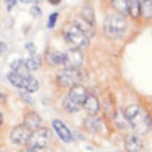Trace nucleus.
I'll return each instance as SVG.
<instances>
[{"label":"nucleus","mask_w":152,"mask_h":152,"mask_svg":"<svg viewBox=\"0 0 152 152\" xmlns=\"http://www.w3.org/2000/svg\"><path fill=\"white\" fill-rule=\"evenodd\" d=\"M124 118L130 122L132 127L136 130L137 133H147L151 126V120L147 112H144L138 105H130L126 112H124Z\"/></svg>","instance_id":"1"},{"label":"nucleus","mask_w":152,"mask_h":152,"mask_svg":"<svg viewBox=\"0 0 152 152\" xmlns=\"http://www.w3.org/2000/svg\"><path fill=\"white\" fill-rule=\"evenodd\" d=\"M104 29L109 37H122L127 31V22L123 15L109 12L105 18Z\"/></svg>","instance_id":"2"},{"label":"nucleus","mask_w":152,"mask_h":152,"mask_svg":"<svg viewBox=\"0 0 152 152\" xmlns=\"http://www.w3.org/2000/svg\"><path fill=\"white\" fill-rule=\"evenodd\" d=\"M87 98V90L82 84H77L69 90V93L64 98V108L69 112H76L83 105L84 100Z\"/></svg>","instance_id":"3"},{"label":"nucleus","mask_w":152,"mask_h":152,"mask_svg":"<svg viewBox=\"0 0 152 152\" xmlns=\"http://www.w3.org/2000/svg\"><path fill=\"white\" fill-rule=\"evenodd\" d=\"M62 35H64L66 43L71 44L75 50L87 47L88 39L73 24H65L64 28H62Z\"/></svg>","instance_id":"4"},{"label":"nucleus","mask_w":152,"mask_h":152,"mask_svg":"<svg viewBox=\"0 0 152 152\" xmlns=\"http://www.w3.org/2000/svg\"><path fill=\"white\" fill-rule=\"evenodd\" d=\"M48 140H50V132L47 129H37L31 134V138L28 141V149L32 152L43 149L47 145Z\"/></svg>","instance_id":"5"},{"label":"nucleus","mask_w":152,"mask_h":152,"mask_svg":"<svg viewBox=\"0 0 152 152\" xmlns=\"http://www.w3.org/2000/svg\"><path fill=\"white\" fill-rule=\"evenodd\" d=\"M80 79H82V75H80L79 69H64L57 76V82H58L60 86L71 88L77 86Z\"/></svg>","instance_id":"6"},{"label":"nucleus","mask_w":152,"mask_h":152,"mask_svg":"<svg viewBox=\"0 0 152 152\" xmlns=\"http://www.w3.org/2000/svg\"><path fill=\"white\" fill-rule=\"evenodd\" d=\"M62 64L66 66V69H79L83 64V56L79 50H69L64 54V62Z\"/></svg>","instance_id":"7"},{"label":"nucleus","mask_w":152,"mask_h":152,"mask_svg":"<svg viewBox=\"0 0 152 152\" xmlns=\"http://www.w3.org/2000/svg\"><path fill=\"white\" fill-rule=\"evenodd\" d=\"M31 134L32 132L26 129L22 124V126H17L15 129H12L11 133H10V140L14 142V144H20V145H24V144H28L29 138H31Z\"/></svg>","instance_id":"8"},{"label":"nucleus","mask_w":152,"mask_h":152,"mask_svg":"<svg viewBox=\"0 0 152 152\" xmlns=\"http://www.w3.org/2000/svg\"><path fill=\"white\" fill-rule=\"evenodd\" d=\"M53 127H54L56 133L58 134V137H60L62 141H65V142H71V141L73 140L71 130H69L68 126H65L61 120H58V119L53 120Z\"/></svg>","instance_id":"9"},{"label":"nucleus","mask_w":152,"mask_h":152,"mask_svg":"<svg viewBox=\"0 0 152 152\" xmlns=\"http://www.w3.org/2000/svg\"><path fill=\"white\" fill-rule=\"evenodd\" d=\"M40 118H39V115L37 113H35V112H31V113H28V115L25 116V119H24V126L26 129H29L31 132H35V130H37L39 129V126H40Z\"/></svg>","instance_id":"10"},{"label":"nucleus","mask_w":152,"mask_h":152,"mask_svg":"<svg viewBox=\"0 0 152 152\" xmlns=\"http://www.w3.org/2000/svg\"><path fill=\"white\" fill-rule=\"evenodd\" d=\"M83 107L84 109L87 111L88 113L91 116H94L97 112H98V109H100V104H98V100H97L94 96H87V98L84 100L83 102Z\"/></svg>","instance_id":"11"},{"label":"nucleus","mask_w":152,"mask_h":152,"mask_svg":"<svg viewBox=\"0 0 152 152\" xmlns=\"http://www.w3.org/2000/svg\"><path fill=\"white\" fill-rule=\"evenodd\" d=\"M75 26L79 29L80 32L83 33V35L87 37V39H88L90 36H93V35H94V29H93V25H90L88 22H86V21H84L82 17L76 18V25H75Z\"/></svg>","instance_id":"12"},{"label":"nucleus","mask_w":152,"mask_h":152,"mask_svg":"<svg viewBox=\"0 0 152 152\" xmlns=\"http://www.w3.org/2000/svg\"><path fill=\"white\" fill-rule=\"evenodd\" d=\"M11 71L17 75L22 76V77H29V71L26 69V65H25V61L24 60H15L14 62L11 64Z\"/></svg>","instance_id":"13"},{"label":"nucleus","mask_w":152,"mask_h":152,"mask_svg":"<svg viewBox=\"0 0 152 152\" xmlns=\"http://www.w3.org/2000/svg\"><path fill=\"white\" fill-rule=\"evenodd\" d=\"M126 148L130 152H138L142 148V142L137 136H129L126 138Z\"/></svg>","instance_id":"14"},{"label":"nucleus","mask_w":152,"mask_h":152,"mask_svg":"<svg viewBox=\"0 0 152 152\" xmlns=\"http://www.w3.org/2000/svg\"><path fill=\"white\" fill-rule=\"evenodd\" d=\"M7 79H8V82H10L12 86L20 87V88H24L25 87V83H26V79H28V77H22V76L17 75V73H14L12 71H10V72L7 73Z\"/></svg>","instance_id":"15"},{"label":"nucleus","mask_w":152,"mask_h":152,"mask_svg":"<svg viewBox=\"0 0 152 152\" xmlns=\"http://www.w3.org/2000/svg\"><path fill=\"white\" fill-rule=\"evenodd\" d=\"M47 60L53 65H60L64 62V53L57 51V50H50L47 53Z\"/></svg>","instance_id":"16"},{"label":"nucleus","mask_w":152,"mask_h":152,"mask_svg":"<svg viewBox=\"0 0 152 152\" xmlns=\"http://www.w3.org/2000/svg\"><path fill=\"white\" fill-rule=\"evenodd\" d=\"M25 65H26V69H28L29 72H32V71H37L40 68V65H42V58L39 56H31L28 60L25 61Z\"/></svg>","instance_id":"17"},{"label":"nucleus","mask_w":152,"mask_h":152,"mask_svg":"<svg viewBox=\"0 0 152 152\" xmlns=\"http://www.w3.org/2000/svg\"><path fill=\"white\" fill-rule=\"evenodd\" d=\"M127 10H129V14H130L133 18H137L141 12L140 1H137V0H134V1H133V0L127 1Z\"/></svg>","instance_id":"18"},{"label":"nucleus","mask_w":152,"mask_h":152,"mask_svg":"<svg viewBox=\"0 0 152 152\" xmlns=\"http://www.w3.org/2000/svg\"><path fill=\"white\" fill-rule=\"evenodd\" d=\"M39 88V82H37L33 76H29L28 79H26V83H25V87L24 90L28 93H35Z\"/></svg>","instance_id":"19"},{"label":"nucleus","mask_w":152,"mask_h":152,"mask_svg":"<svg viewBox=\"0 0 152 152\" xmlns=\"http://www.w3.org/2000/svg\"><path fill=\"white\" fill-rule=\"evenodd\" d=\"M112 4H113V7L118 8V10L120 11V15L129 14V10H127V1H126V0H113Z\"/></svg>","instance_id":"20"},{"label":"nucleus","mask_w":152,"mask_h":152,"mask_svg":"<svg viewBox=\"0 0 152 152\" xmlns=\"http://www.w3.org/2000/svg\"><path fill=\"white\" fill-rule=\"evenodd\" d=\"M82 15H83V20L86 22H88L90 25L94 24V17H93V10L90 6H84L83 10H82Z\"/></svg>","instance_id":"21"},{"label":"nucleus","mask_w":152,"mask_h":152,"mask_svg":"<svg viewBox=\"0 0 152 152\" xmlns=\"http://www.w3.org/2000/svg\"><path fill=\"white\" fill-rule=\"evenodd\" d=\"M86 127H87L90 132H98V130L101 129V122L98 119L90 118V120L86 122Z\"/></svg>","instance_id":"22"},{"label":"nucleus","mask_w":152,"mask_h":152,"mask_svg":"<svg viewBox=\"0 0 152 152\" xmlns=\"http://www.w3.org/2000/svg\"><path fill=\"white\" fill-rule=\"evenodd\" d=\"M141 10L144 12V17H152V1H140Z\"/></svg>","instance_id":"23"},{"label":"nucleus","mask_w":152,"mask_h":152,"mask_svg":"<svg viewBox=\"0 0 152 152\" xmlns=\"http://www.w3.org/2000/svg\"><path fill=\"white\" fill-rule=\"evenodd\" d=\"M57 17H58L57 12H53L51 15H50V18H48V28H53V26H54V22H56Z\"/></svg>","instance_id":"24"},{"label":"nucleus","mask_w":152,"mask_h":152,"mask_svg":"<svg viewBox=\"0 0 152 152\" xmlns=\"http://www.w3.org/2000/svg\"><path fill=\"white\" fill-rule=\"evenodd\" d=\"M25 47H26V50H28L32 56H35V53H36V47H35V44H33V43H26V46H25Z\"/></svg>","instance_id":"25"},{"label":"nucleus","mask_w":152,"mask_h":152,"mask_svg":"<svg viewBox=\"0 0 152 152\" xmlns=\"http://www.w3.org/2000/svg\"><path fill=\"white\" fill-rule=\"evenodd\" d=\"M31 12H32L33 17H40L42 15V11H40V8L37 7V6H33V7L31 8Z\"/></svg>","instance_id":"26"},{"label":"nucleus","mask_w":152,"mask_h":152,"mask_svg":"<svg viewBox=\"0 0 152 152\" xmlns=\"http://www.w3.org/2000/svg\"><path fill=\"white\" fill-rule=\"evenodd\" d=\"M6 51H7V44L0 42V54H4Z\"/></svg>","instance_id":"27"},{"label":"nucleus","mask_w":152,"mask_h":152,"mask_svg":"<svg viewBox=\"0 0 152 152\" xmlns=\"http://www.w3.org/2000/svg\"><path fill=\"white\" fill-rule=\"evenodd\" d=\"M15 3H17V1H7V8L10 10L11 7H14V6H15Z\"/></svg>","instance_id":"28"},{"label":"nucleus","mask_w":152,"mask_h":152,"mask_svg":"<svg viewBox=\"0 0 152 152\" xmlns=\"http://www.w3.org/2000/svg\"><path fill=\"white\" fill-rule=\"evenodd\" d=\"M1 123H3V115L0 113V126H1Z\"/></svg>","instance_id":"29"},{"label":"nucleus","mask_w":152,"mask_h":152,"mask_svg":"<svg viewBox=\"0 0 152 152\" xmlns=\"http://www.w3.org/2000/svg\"><path fill=\"white\" fill-rule=\"evenodd\" d=\"M21 152H32V151H29V149H24V151H21Z\"/></svg>","instance_id":"30"}]
</instances>
